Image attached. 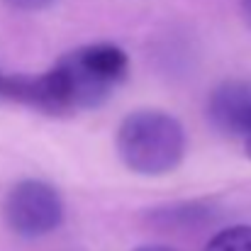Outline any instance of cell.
<instances>
[{
    "label": "cell",
    "instance_id": "obj_1",
    "mask_svg": "<svg viewBox=\"0 0 251 251\" xmlns=\"http://www.w3.org/2000/svg\"><path fill=\"white\" fill-rule=\"evenodd\" d=\"M69 112L102 105L127 78L129 59L115 44H88L69 51L54 69Z\"/></svg>",
    "mask_w": 251,
    "mask_h": 251
},
{
    "label": "cell",
    "instance_id": "obj_2",
    "mask_svg": "<svg viewBox=\"0 0 251 251\" xmlns=\"http://www.w3.org/2000/svg\"><path fill=\"white\" fill-rule=\"evenodd\" d=\"M117 151L129 171L164 176L183 161L185 132L176 117L161 110H139L120 125Z\"/></svg>",
    "mask_w": 251,
    "mask_h": 251
},
{
    "label": "cell",
    "instance_id": "obj_3",
    "mask_svg": "<svg viewBox=\"0 0 251 251\" xmlns=\"http://www.w3.org/2000/svg\"><path fill=\"white\" fill-rule=\"evenodd\" d=\"M5 220L10 229L20 237L34 239L54 232L64 220V202L44 180L17 183L5 200Z\"/></svg>",
    "mask_w": 251,
    "mask_h": 251
},
{
    "label": "cell",
    "instance_id": "obj_4",
    "mask_svg": "<svg viewBox=\"0 0 251 251\" xmlns=\"http://www.w3.org/2000/svg\"><path fill=\"white\" fill-rule=\"evenodd\" d=\"M210 120L229 137H244L251 125V83L227 81L210 95Z\"/></svg>",
    "mask_w": 251,
    "mask_h": 251
},
{
    "label": "cell",
    "instance_id": "obj_5",
    "mask_svg": "<svg viewBox=\"0 0 251 251\" xmlns=\"http://www.w3.org/2000/svg\"><path fill=\"white\" fill-rule=\"evenodd\" d=\"M205 251H251V225H234L217 232Z\"/></svg>",
    "mask_w": 251,
    "mask_h": 251
},
{
    "label": "cell",
    "instance_id": "obj_6",
    "mask_svg": "<svg viewBox=\"0 0 251 251\" xmlns=\"http://www.w3.org/2000/svg\"><path fill=\"white\" fill-rule=\"evenodd\" d=\"M10 7L15 10H25V12H34V10H44L49 5H54L56 0H5Z\"/></svg>",
    "mask_w": 251,
    "mask_h": 251
},
{
    "label": "cell",
    "instance_id": "obj_7",
    "mask_svg": "<svg viewBox=\"0 0 251 251\" xmlns=\"http://www.w3.org/2000/svg\"><path fill=\"white\" fill-rule=\"evenodd\" d=\"M242 139H244V149H247V156L251 159V125H249V129H247V134H244Z\"/></svg>",
    "mask_w": 251,
    "mask_h": 251
},
{
    "label": "cell",
    "instance_id": "obj_8",
    "mask_svg": "<svg viewBox=\"0 0 251 251\" xmlns=\"http://www.w3.org/2000/svg\"><path fill=\"white\" fill-rule=\"evenodd\" d=\"M134 251H176V249H171V247H139Z\"/></svg>",
    "mask_w": 251,
    "mask_h": 251
}]
</instances>
